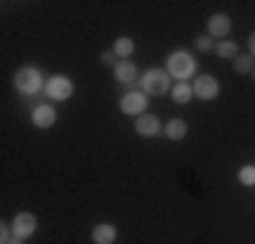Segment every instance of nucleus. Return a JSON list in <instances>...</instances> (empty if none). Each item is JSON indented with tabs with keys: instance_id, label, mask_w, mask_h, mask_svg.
Here are the masks:
<instances>
[{
	"instance_id": "17",
	"label": "nucleus",
	"mask_w": 255,
	"mask_h": 244,
	"mask_svg": "<svg viewBox=\"0 0 255 244\" xmlns=\"http://www.w3.org/2000/svg\"><path fill=\"white\" fill-rule=\"evenodd\" d=\"M236 71L250 73L253 71V54H236Z\"/></svg>"
},
{
	"instance_id": "7",
	"label": "nucleus",
	"mask_w": 255,
	"mask_h": 244,
	"mask_svg": "<svg viewBox=\"0 0 255 244\" xmlns=\"http://www.w3.org/2000/svg\"><path fill=\"white\" fill-rule=\"evenodd\" d=\"M193 93L204 101H212V98H217V82L212 76H198L196 84H193Z\"/></svg>"
},
{
	"instance_id": "11",
	"label": "nucleus",
	"mask_w": 255,
	"mask_h": 244,
	"mask_svg": "<svg viewBox=\"0 0 255 244\" xmlns=\"http://www.w3.org/2000/svg\"><path fill=\"white\" fill-rule=\"evenodd\" d=\"M114 239H117V228L109 223H101L98 228L93 231V242L95 244H114Z\"/></svg>"
},
{
	"instance_id": "9",
	"label": "nucleus",
	"mask_w": 255,
	"mask_h": 244,
	"mask_svg": "<svg viewBox=\"0 0 255 244\" xmlns=\"http://www.w3.org/2000/svg\"><path fill=\"white\" fill-rule=\"evenodd\" d=\"M136 130L141 133V136H157L160 122H157L155 114H138L136 117Z\"/></svg>"
},
{
	"instance_id": "19",
	"label": "nucleus",
	"mask_w": 255,
	"mask_h": 244,
	"mask_svg": "<svg viewBox=\"0 0 255 244\" xmlns=\"http://www.w3.org/2000/svg\"><path fill=\"white\" fill-rule=\"evenodd\" d=\"M196 49L209 52V49H212V35H198V38H196Z\"/></svg>"
},
{
	"instance_id": "6",
	"label": "nucleus",
	"mask_w": 255,
	"mask_h": 244,
	"mask_svg": "<svg viewBox=\"0 0 255 244\" xmlns=\"http://www.w3.org/2000/svg\"><path fill=\"white\" fill-rule=\"evenodd\" d=\"M206 27H209L212 38H223V35H228V30H231V16L228 14H212Z\"/></svg>"
},
{
	"instance_id": "12",
	"label": "nucleus",
	"mask_w": 255,
	"mask_h": 244,
	"mask_svg": "<svg viewBox=\"0 0 255 244\" xmlns=\"http://www.w3.org/2000/svg\"><path fill=\"white\" fill-rule=\"evenodd\" d=\"M114 76H117V82L130 84L133 79H136V65H133L130 60H120V63H117V68H114Z\"/></svg>"
},
{
	"instance_id": "8",
	"label": "nucleus",
	"mask_w": 255,
	"mask_h": 244,
	"mask_svg": "<svg viewBox=\"0 0 255 244\" xmlns=\"http://www.w3.org/2000/svg\"><path fill=\"white\" fill-rule=\"evenodd\" d=\"M120 109H123L125 114H141L144 109H147V98L141 93H128L123 98V103H120Z\"/></svg>"
},
{
	"instance_id": "2",
	"label": "nucleus",
	"mask_w": 255,
	"mask_h": 244,
	"mask_svg": "<svg viewBox=\"0 0 255 244\" xmlns=\"http://www.w3.org/2000/svg\"><path fill=\"white\" fill-rule=\"evenodd\" d=\"M14 84H16V90L19 93H38L41 90V71H35V68H22V71H16V76H14Z\"/></svg>"
},
{
	"instance_id": "1",
	"label": "nucleus",
	"mask_w": 255,
	"mask_h": 244,
	"mask_svg": "<svg viewBox=\"0 0 255 244\" xmlns=\"http://www.w3.org/2000/svg\"><path fill=\"white\" fill-rule=\"evenodd\" d=\"M193 71H196V60H193L187 52L168 54V76H177L179 82H185Z\"/></svg>"
},
{
	"instance_id": "13",
	"label": "nucleus",
	"mask_w": 255,
	"mask_h": 244,
	"mask_svg": "<svg viewBox=\"0 0 255 244\" xmlns=\"http://www.w3.org/2000/svg\"><path fill=\"white\" fill-rule=\"evenodd\" d=\"M166 136L171 138V141H179V138H185V136H187V122H185V120H168Z\"/></svg>"
},
{
	"instance_id": "18",
	"label": "nucleus",
	"mask_w": 255,
	"mask_h": 244,
	"mask_svg": "<svg viewBox=\"0 0 255 244\" xmlns=\"http://www.w3.org/2000/svg\"><path fill=\"white\" fill-rule=\"evenodd\" d=\"M239 182H242V185H247V187L255 185V166H245V168H242L239 171Z\"/></svg>"
},
{
	"instance_id": "14",
	"label": "nucleus",
	"mask_w": 255,
	"mask_h": 244,
	"mask_svg": "<svg viewBox=\"0 0 255 244\" xmlns=\"http://www.w3.org/2000/svg\"><path fill=\"white\" fill-rule=\"evenodd\" d=\"M215 52H217V57H223V60H231V57L236 60V41H220V44L215 46Z\"/></svg>"
},
{
	"instance_id": "21",
	"label": "nucleus",
	"mask_w": 255,
	"mask_h": 244,
	"mask_svg": "<svg viewBox=\"0 0 255 244\" xmlns=\"http://www.w3.org/2000/svg\"><path fill=\"white\" fill-rule=\"evenodd\" d=\"M0 239H3V244L11 242V228H8V225H3V231H0Z\"/></svg>"
},
{
	"instance_id": "22",
	"label": "nucleus",
	"mask_w": 255,
	"mask_h": 244,
	"mask_svg": "<svg viewBox=\"0 0 255 244\" xmlns=\"http://www.w3.org/2000/svg\"><path fill=\"white\" fill-rule=\"evenodd\" d=\"M250 54H253V57H255V33L250 35Z\"/></svg>"
},
{
	"instance_id": "4",
	"label": "nucleus",
	"mask_w": 255,
	"mask_h": 244,
	"mask_svg": "<svg viewBox=\"0 0 255 244\" xmlns=\"http://www.w3.org/2000/svg\"><path fill=\"white\" fill-rule=\"evenodd\" d=\"M71 93H74V84L65 76H52L49 82H46V95H49L52 101H65V98H71Z\"/></svg>"
},
{
	"instance_id": "5",
	"label": "nucleus",
	"mask_w": 255,
	"mask_h": 244,
	"mask_svg": "<svg viewBox=\"0 0 255 244\" xmlns=\"http://www.w3.org/2000/svg\"><path fill=\"white\" fill-rule=\"evenodd\" d=\"M11 228H14L16 239H25V236H33L35 234L38 223H35V217L30 215V212H19V215L14 217V223H11Z\"/></svg>"
},
{
	"instance_id": "24",
	"label": "nucleus",
	"mask_w": 255,
	"mask_h": 244,
	"mask_svg": "<svg viewBox=\"0 0 255 244\" xmlns=\"http://www.w3.org/2000/svg\"><path fill=\"white\" fill-rule=\"evenodd\" d=\"M253 73H255V68H253Z\"/></svg>"
},
{
	"instance_id": "23",
	"label": "nucleus",
	"mask_w": 255,
	"mask_h": 244,
	"mask_svg": "<svg viewBox=\"0 0 255 244\" xmlns=\"http://www.w3.org/2000/svg\"><path fill=\"white\" fill-rule=\"evenodd\" d=\"M8 244H19V239H11V242H8Z\"/></svg>"
},
{
	"instance_id": "20",
	"label": "nucleus",
	"mask_w": 255,
	"mask_h": 244,
	"mask_svg": "<svg viewBox=\"0 0 255 244\" xmlns=\"http://www.w3.org/2000/svg\"><path fill=\"white\" fill-rule=\"evenodd\" d=\"M101 63L103 65H114V68H117V54H114V52H103L101 54Z\"/></svg>"
},
{
	"instance_id": "15",
	"label": "nucleus",
	"mask_w": 255,
	"mask_h": 244,
	"mask_svg": "<svg viewBox=\"0 0 255 244\" xmlns=\"http://www.w3.org/2000/svg\"><path fill=\"white\" fill-rule=\"evenodd\" d=\"M171 95H174V101H177V103H187V101H190V95H193V90H190V84H187V82H179L177 87L171 90Z\"/></svg>"
},
{
	"instance_id": "16",
	"label": "nucleus",
	"mask_w": 255,
	"mask_h": 244,
	"mask_svg": "<svg viewBox=\"0 0 255 244\" xmlns=\"http://www.w3.org/2000/svg\"><path fill=\"white\" fill-rule=\"evenodd\" d=\"M114 54H117V57H130V54H133V41L130 38H117V44H114Z\"/></svg>"
},
{
	"instance_id": "10",
	"label": "nucleus",
	"mask_w": 255,
	"mask_h": 244,
	"mask_svg": "<svg viewBox=\"0 0 255 244\" xmlns=\"http://www.w3.org/2000/svg\"><path fill=\"white\" fill-rule=\"evenodd\" d=\"M54 120H57V114H54L52 106H38L33 112V125L35 127H52Z\"/></svg>"
},
{
	"instance_id": "3",
	"label": "nucleus",
	"mask_w": 255,
	"mask_h": 244,
	"mask_svg": "<svg viewBox=\"0 0 255 244\" xmlns=\"http://www.w3.org/2000/svg\"><path fill=\"white\" fill-rule=\"evenodd\" d=\"M141 84H144V93L163 95V93H168V73L166 71H147Z\"/></svg>"
}]
</instances>
